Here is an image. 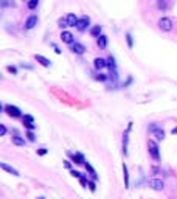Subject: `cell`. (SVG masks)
I'll return each instance as SVG.
<instances>
[{
  "mask_svg": "<svg viewBox=\"0 0 177 199\" xmlns=\"http://www.w3.org/2000/svg\"><path fill=\"white\" fill-rule=\"evenodd\" d=\"M148 149H149V154L154 160H160V151H158V145L154 142V140H149L148 142Z\"/></svg>",
  "mask_w": 177,
  "mask_h": 199,
  "instance_id": "cell-1",
  "label": "cell"
},
{
  "mask_svg": "<svg viewBox=\"0 0 177 199\" xmlns=\"http://www.w3.org/2000/svg\"><path fill=\"white\" fill-rule=\"evenodd\" d=\"M157 25H158V28H160L162 31H171L172 30V20L169 19V17H162V19H158L157 22Z\"/></svg>",
  "mask_w": 177,
  "mask_h": 199,
  "instance_id": "cell-2",
  "label": "cell"
},
{
  "mask_svg": "<svg viewBox=\"0 0 177 199\" xmlns=\"http://www.w3.org/2000/svg\"><path fill=\"white\" fill-rule=\"evenodd\" d=\"M89 25H90V17L83 16V17H79L78 24H76V28H78L79 31H85L89 28Z\"/></svg>",
  "mask_w": 177,
  "mask_h": 199,
  "instance_id": "cell-3",
  "label": "cell"
},
{
  "mask_svg": "<svg viewBox=\"0 0 177 199\" xmlns=\"http://www.w3.org/2000/svg\"><path fill=\"white\" fill-rule=\"evenodd\" d=\"M5 111H6V114L10 115V117H14V118H17V117H20L22 115V112L19 107H16V106H12V104H8L5 106Z\"/></svg>",
  "mask_w": 177,
  "mask_h": 199,
  "instance_id": "cell-4",
  "label": "cell"
},
{
  "mask_svg": "<svg viewBox=\"0 0 177 199\" xmlns=\"http://www.w3.org/2000/svg\"><path fill=\"white\" fill-rule=\"evenodd\" d=\"M130 129H132V123L128 125V128H126V132H124V135H123V152H124V156L128 154V142H129Z\"/></svg>",
  "mask_w": 177,
  "mask_h": 199,
  "instance_id": "cell-5",
  "label": "cell"
},
{
  "mask_svg": "<svg viewBox=\"0 0 177 199\" xmlns=\"http://www.w3.org/2000/svg\"><path fill=\"white\" fill-rule=\"evenodd\" d=\"M149 187L154 188L155 191H162V190L165 188V184H163L162 179H151L149 180Z\"/></svg>",
  "mask_w": 177,
  "mask_h": 199,
  "instance_id": "cell-6",
  "label": "cell"
},
{
  "mask_svg": "<svg viewBox=\"0 0 177 199\" xmlns=\"http://www.w3.org/2000/svg\"><path fill=\"white\" fill-rule=\"evenodd\" d=\"M36 25H37V16H36V14H31L28 19L25 20V30H33Z\"/></svg>",
  "mask_w": 177,
  "mask_h": 199,
  "instance_id": "cell-7",
  "label": "cell"
},
{
  "mask_svg": "<svg viewBox=\"0 0 177 199\" xmlns=\"http://www.w3.org/2000/svg\"><path fill=\"white\" fill-rule=\"evenodd\" d=\"M0 168L5 170L6 173H10V174H12V176H16V177H19V176H20V173H19V171H17L16 168H12V166H10L8 164H5V162H2V164H0Z\"/></svg>",
  "mask_w": 177,
  "mask_h": 199,
  "instance_id": "cell-8",
  "label": "cell"
},
{
  "mask_svg": "<svg viewBox=\"0 0 177 199\" xmlns=\"http://www.w3.org/2000/svg\"><path fill=\"white\" fill-rule=\"evenodd\" d=\"M149 129H151V132L157 137V140H163V138H165V131H163L162 128H157V126L152 125Z\"/></svg>",
  "mask_w": 177,
  "mask_h": 199,
  "instance_id": "cell-9",
  "label": "cell"
},
{
  "mask_svg": "<svg viewBox=\"0 0 177 199\" xmlns=\"http://www.w3.org/2000/svg\"><path fill=\"white\" fill-rule=\"evenodd\" d=\"M61 39H62V42L70 44V45L75 42V38H73V34H71L70 31H62V33H61Z\"/></svg>",
  "mask_w": 177,
  "mask_h": 199,
  "instance_id": "cell-10",
  "label": "cell"
},
{
  "mask_svg": "<svg viewBox=\"0 0 177 199\" xmlns=\"http://www.w3.org/2000/svg\"><path fill=\"white\" fill-rule=\"evenodd\" d=\"M71 51L76 53V55H84L85 53V47L79 42H73L71 44Z\"/></svg>",
  "mask_w": 177,
  "mask_h": 199,
  "instance_id": "cell-11",
  "label": "cell"
},
{
  "mask_svg": "<svg viewBox=\"0 0 177 199\" xmlns=\"http://www.w3.org/2000/svg\"><path fill=\"white\" fill-rule=\"evenodd\" d=\"M93 67H95L96 70H103L104 67H107V59H103V58H95Z\"/></svg>",
  "mask_w": 177,
  "mask_h": 199,
  "instance_id": "cell-12",
  "label": "cell"
},
{
  "mask_svg": "<svg viewBox=\"0 0 177 199\" xmlns=\"http://www.w3.org/2000/svg\"><path fill=\"white\" fill-rule=\"evenodd\" d=\"M69 157L75 162V164H85V159H84V156L81 154V152H76V154H73V152H69Z\"/></svg>",
  "mask_w": 177,
  "mask_h": 199,
  "instance_id": "cell-13",
  "label": "cell"
},
{
  "mask_svg": "<svg viewBox=\"0 0 177 199\" xmlns=\"http://www.w3.org/2000/svg\"><path fill=\"white\" fill-rule=\"evenodd\" d=\"M34 58H36V61H37L40 65H44V67H50V65H51V61L47 59V58L42 56V55H36Z\"/></svg>",
  "mask_w": 177,
  "mask_h": 199,
  "instance_id": "cell-14",
  "label": "cell"
},
{
  "mask_svg": "<svg viewBox=\"0 0 177 199\" xmlns=\"http://www.w3.org/2000/svg\"><path fill=\"white\" fill-rule=\"evenodd\" d=\"M67 22H69V26H76V24H78L79 17H76V14H73V13H70V14H67Z\"/></svg>",
  "mask_w": 177,
  "mask_h": 199,
  "instance_id": "cell-15",
  "label": "cell"
},
{
  "mask_svg": "<svg viewBox=\"0 0 177 199\" xmlns=\"http://www.w3.org/2000/svg\"><path fill=\"white\" fill-rule=\"evenodd\" d=\"M96 39H98V40H96V42H98V47L101 48V50H104V48L107 47V36L101 34V36H99V38H96Z\"/></svg>",
  "mask_w": 177,
  "mask_h": 199,
  "instance_id": "cell-16",
  "label": "cell"
},
{
  "mask_svg": "<svg viewBox=\"0 0 177 199\" xmlns=\"http://www.w3.org/2000/svg\"><path fill=\"white\" fill-rule=\"evenodd\" d=\"M123 177H124V187L129 188V171H128V165L123 164Z\"/></svg>",
  "mask_w": 177,
  "mask_h": 199,
  "instance_id": "cell-17",
  "label": "cell"
},
{
  "mask_svg": "<svg viewBox=\"0 0 177 199\" xmlns=\"http://www.w3.org/2000/svg\"><path fill=\"white\" fill-rule=\"evenodd\" d=\"M84 166H85V170H87L89 173H90V176H92V179H95V180H96V179H98V174L95 173V170L92 168V165H90L89 162H85V164H84Z\"/></svg>",
  "mask_w": 177,
  "mask_h": 199,
  "instance_id": "cell-18",
  "label": "cell"
},
{
  "mask_svg": "<svg viewBox=\"0 0 177 199\" xmlns=\"http://www.w3.org/2000/svg\"><path fill=\"white\" fill-rule=\"evenodd\" d=\"M12 143H14V145H17V146H24V145H25V140L22 138L19 134H16L14 137H12Z\"/></svg>",
  "mask_w": 177,
  "mask_h": 199,
  "instance_id": "cell-19",
  "label": "cell"
},
{
  "mask_svg": "<svg viewBox=\"0 0 177 199\" xmlns=\"http://www.w3.org/2000/svg\"><path fill=\"white\" fill-rule=\"evenodd\" d=\"M107 67L110 69V72L112 70H117V62H115V58H113V56H109L107 58Z\"/></svg>",
  "mask_w": 177,
  "mask_h": 199,
  "instance_id": "cell-20",
  "label": "cell"
},
{
  "mask_svg": "<svg viewBox=\"0 0 177 199\" xmlns=\"http://www.w3.org/2000/svg\"><path fill=\"white\" fill-rule=\"evenodd\" d=\"M90 34L93 36V38H99L101 36V26L99 25H95L92 30H90Z\"/></svg>",
  "mask_w": 177,
  "mask_h": 199,
  "instance_id": "cell-21",
  "label": "cell"
},
{
  "mask_svg": "<svg viewBox=\"0 0 177 199\" xmlns=\"http://www.w3.org/2000/svg\"><path fill=\"white\" fill-rule=\"evenodd\" d=\"M157 8L162 11H165L168 8V0H157Z\"/></svg>",
  "mask_w": 177,
  "mask_h": 199,
  "instance_id": "cell-22",
  "label": "cell"
},
{
  "mask_svg": "<svg viewBox=\"0 0 177 199\" xmlns=\"http://www.w3.org/2000/svg\"><path fill=\"white\" fill-rule=\"evenodd\" d=\"M37 5H39V0H28V6L30 10H36V8H37Z\"/></svg>",
  "mask_w": 177,
  "mask_h": 199,
  "instance_id": "cell-23",
  "label": "cell"
},
{
  "mask_svg": "<svg viewBox=\"0 0 177 199\" xmlns=\"http://www.w3.org/2000/svg\"><path fill=\"white\" fill-rule=\"evenodd\" d=\"M126 40H128L129 48H132L134 47V39H132V34H130V33H126Z\"/></svg>",
  "mask_w": 177,
  "mask_h": 199,
  "instance_id": "cell-24",
  "label": "cell"
},
{
  "mask_svg": "<svg viewBox=\"0 0 177 199\" xmlns=\"http://www.w3.org/2000/svg\"><path fill=\"white\" fill-rule=\"evenodd\" d=\"M58 25L61 26V28H65V26H69V22H67V17H65V19H59V20H58Z\"/></svg>",
  "mask_w": 177,
  "mask_h": 199,
  "instance_id": "cell-25",
  "label": "cell"
},
{
  "mask_svg": "<svg viewBox=\"0 0 177 199\" xmlns=\"http://www.w3.org/2000/svg\"><path fill=\"white\" fill-rule=\"evenodd\" d=\"M33 121H34V118L31 115H25L24 117V123H33Z\"/></svg>",
  "mask_w": 177,
  "mask_h": 199,
  "instance_id": "cell-26",
  "label": "cell"
},
{
  "mask_svg": "<svg viewBox=\"0 0 177 199\" xmlns=\"http://www.w3.org/2000/svg\"><path fill=\"white\" fill-rule=\"evenodd\" d=\"M6 70L10 72V73H12V75H16V73H17V69H16L14 65H8V67H6Z\"/></svg>",
  "mask_w": 177,
  "mask_h": 199,
  "instance_id": "cell-27",
  "label": "cell"
},
{
  "mask_svg": "<svg viewBox=\"0 0 177 199\" xmlns=\"http://www.w3.org/2000/svg\"><path fill=\"white\" fill-rule=\"evenodd\" d=\"M26 137H28V140H30V142H34V140H36L34 134L31 132V131H28V132H26Z\"/></svg>",
  "mask_w": 177,
  "mask_h": 199,
  "instance_id": "cell-28",
  "label": "cell"
},
{
  "mask_svg": "<svg viewBox=\"0 0 177 199\" xmlns=\"http://www.w3.org/2000/svg\"><path fill=\"white\" fill-rule=\"evenodd\" d=\"M79 180H81V185H83V187H85V185H89V180H87V177H85V176H83V177H79Z\"/></svg>",
  "mask_w": 177,
  "mask_h": 199,
  "instance_id": "cell-29",
  "label": "cell"
},
{
  "mask_svg": "<svg viewBox=\"0 0 177 199\" xmlns=\"http://www.w3.org/2000/svg\"><path fill=\"white\" fill-rule=\"evenodd\" d=\"M5 134H6V126L5 125H0V135L3 137Z\"/></svg>",
  "mask_w": 177,
  "mask_h": 199,
  "instance_id": "cell-30",
  "label": "cell"
},
{
  "mask_svg": "<svg viewBox=\"0 0 177 199\" xmlns=\"http://www.w3.org/2000/svg\"><path fill=\"white\" fill-rule=\"evenodd\" d=\"M70 173H71V176H73V177H83V174H81L79 171H75V170H71Z\"/></svg>",
  "mask_w": 177,
  "mask_h": 199,
  "instance_id": "cell-31",
  "label": "cell"
},
{
  "mask_svg": "<svg viewBox=\"0 0 177 199\" xmlns=\"http://www.w3.org/2000/svg\"><path fill=\"white\" fill-rule=\"evenodd\" d=\"M47 152H48V151H47L45 148H40V149H37V154H39V156H45Z\"/></svg>",
  "mask_w": 177,
  "mask_h": 199,
  "instance_id": "cell-32",
  "label": "cell"
},
{
  "mask_svg": "<svg viewBox=\"0 0 177 199\" xmlns=\"http://www.w3.org/2000/svg\"><path fill=\"white\" fill-rule=\"evenodd\" d=\"M96 79H98V81H106V79H107V76H106V75H103V73H99V75L96 76Z\"/></svg>",
  "mask_w": 177,
  "mask_h": 199,
  "instance_id": "cell-33",
  "label": "cell"
},
{
  "mask_svg": "<svg viewBox=\"0 0 177 199\" xmlns=\"http://www.w3.org/2000/svg\"><path fill=\"white\" fill-rule=\"evenodd\" d=\"M89 188H90V191H95V190H96V187H95V182H92V180H90V182H89Z\"/></svg>",
  "mask_w": 177,
  "mask_h": 199,
  "instance_id": "cell-34",
  "label": "cell"
},
{
  "mask_svg": "<svg viewBox=\"0 0 177 199\" xmlns=\"http://www.w3.org/2000/svg\"><path fill=\"white\" fill-rule=\"evenodd\" d=\"M24 125H25V128H28L30 131L34 129V125H33V123H24Z\"/></svg>",
  "mask_w": 177,
  "mask_h": 199,
  "instance_id": "cell-35",
  "label": "cell"
},
{
  "mask_svg": "<svg viewBox=\"0 0 177 199\" xmlns=\"http://www.w3.org/2000/svg\"><path fill=\"white\" fill-rule=\"evenodd\" d=\"M20 67H24V69H28V70H33V67H31V65H28V64H22Z\"/></svg>",
  "mask_w": 177,
  "mask_h": 199,
  "instance_id": "cell-36",
  "label": "cell"
},
{
  "mask_svg": "<svg viewBox=\"0 0 177 199\" xmlns=\"http://www.w3.org/2000/svg\"><path fill=\"white\" fill-rule=\"evenodd\" d=\"M64 165H65V168H71V165H70V162H69V160H65V162H64Z\"/></svg>",
  "mask_w": 177,
  "mask_h": 199,
  "instance_id": "cell-37",
  "label": "cell"
},
{
  "mask_svg": "<svg viewBox=\"0 0 177 199\" xmlns=\"http://www.w3.org/2000/svg\"><path fill=\"white\" fill-rule=\"evenodd\" d=\"M2 6H3V8L8 6V0H2Z\"/></svg>",
  "mask_w": 177,
  "mask_h": 199,
  "instance_id": "cell-38",
  "label": "cell"
},
{
  "mask_svg": "<svg viewBox=\"0 0 177 199\" xmlns=\"http://www.w3.org/2000/svg\"><path fill=\"white\" fill-rule=\"evenodd\" d=\"M53 48H54V51H56V53H58V55H61V50H59V48L56 47V45H53Z\"/></svg>",
  "mask_w": 177,
  "mask_h": 199,
  "instance_id": "cell-39",
  "label": "cell"
},
{
  "mask_svg": "<svg viewBox=\"0 0 177 199\" xmlns=\"http://www.w3.org/2000/svg\"><path fill=\"white\" fill-rule=\"evenodd\" d=\"M172 134H177V128H174V129H172Z\"/></svg>",
  "mask_w": 177,
  "mask_h": 199,
  "instance_id": "cell-40",
  "label": "cell"
},
{
  "mask_svg": "<svg viewBox=\"0 0 177 199\" xmlns=\"http://www.w3.org/2000/svg\"><path fill=\"white\" fill-rule=\"evenodd\" d=\"M37 199H45V198H44V196H39V198H37Z\"/></svg>",
  "mask_w": 177,
  "mask_h": 199,
  "instance_id": "cell-41",
  "label": "cell"
}]
</instances>
